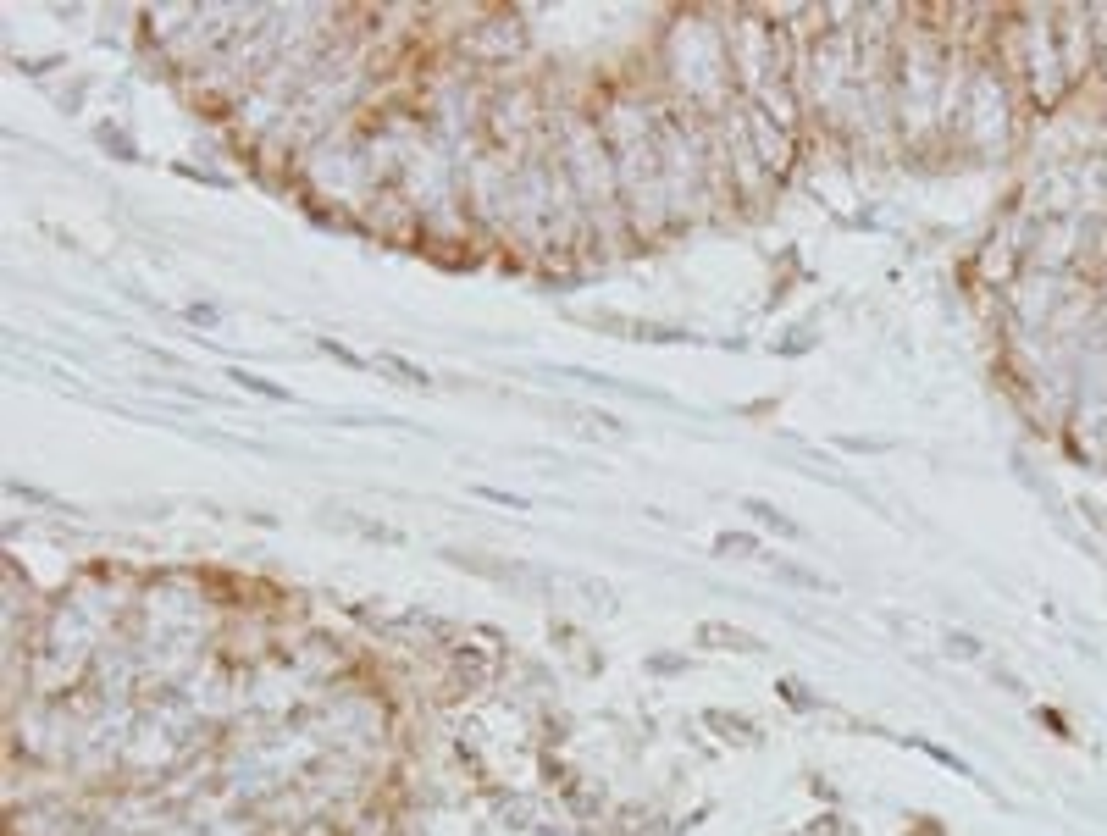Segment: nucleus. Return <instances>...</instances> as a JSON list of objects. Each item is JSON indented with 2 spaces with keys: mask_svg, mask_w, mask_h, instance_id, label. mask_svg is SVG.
<instances>
[{
  "mask_svg": "<svg viewBox=\"0 0 1107 836\" xmlns=\"http://www.w3.org/2000/svg\"><path fill=\"white\" fill-rule=\"evenodd\" d=\"M95 144L106 150V156H117V161H139V150H133V139L117 128V122H100L95 128Z\"/></svg>",
  "mask_w": 1107,
  "mask_h": 836,
  "instance_id": "obj_8",
  "label": "nucleus"
},
{
  "mask_svg": "<svg viewBox=\"0 0 1107 836\" xmlns=\"http://www.w3.org/2000/svg\"><path fill=\"white\" fill-rule=\"evenodd\" d=\"M477 499H488V504H510V510H526V499H515V493H499V488H477Z\"/></svg>",
  "mask_w": 1107,
  "mask_h": 836,
  "instance_id": "obj_17",
  "label": "nucleus"
},
{
  "mask_svg": "<svg viewBox=\"0 0 1107 836\" xmlns=\"http://www.w3.org/2000/svg\"><path fill=\"white\" fill-rule=\"evenodd\" d=\"M6 493H12V499H23V504H34V510H56V493L28 488V482H6Z\"/></svg>",
  "mask_w": 1107,
  "mask_h": 836,
  "instance_id": "obj_11",
  "label": "nucleus"
},
{
  "mask_svg": "<svg viewBox=\"0 0 1107 836\" xmlns=\"http://www.w3.org/2000/svg\"><path fill=\"white\" fill-rule=\"evenodd\" d=\"M836 449H853V454H881V449H892V438H853V432H842V438H836Z\"/></svg>",
  "mask_w": 1107,
  "mask_h": 836,
  "instance_id": "obj_14",
  "label": "nucleus"
},
{
  "mask_svg": "<svg viewBox=\"0 0 1107 836\" xmlns=\"http://www.w3.org/2000/svg\"><path fill=\"white\" fill-rule=\"evenodd\" d=\"M742 510H748L753 521L764 526V532H775V538H786V543H798V538H803V526L792 521V515H786V510H775L770 499H742Z\"/></svg>",
  "mask_w": 1107,
  "mask_h": 836,
  "instance_id": "obj_5",
  "label": "nucleus"
},
{
  "mask_svg": "<svg viewBox=\"0 0 1107 836\" xmlns=\"http://www.w3.org/2000/svg\"><path fill=\"white\" fill-rule=\"evenodd\" d=\"M316 521L322 526H338V532H349V538H366V543H405V532L388 521H377V515H360V510H344V504H322L316 510Z\"/></svg>",
  "mask_w": 1107,
  "mask_h": 836,
  "instance_id": "obj_2",
  "label": "nucleus"
},
{
  "mask_svg": "<svg viewBox=\"0 0 1107 836\" xmlns=\"http://www.w3.org/2000/svg\"><path fill=\"white\" fill-rule=\"evenodd\" d=\"M764 571L775 576V582H786V587H803V593H831V576H820L814 565H798V560H786V554H764Z\"/></svg>",
  "mask_w": 1107,
  "mask_h": 836,
  "instance_id": "obj_3",
  "label": "nucleus"
},
{
  "mask_svg": "<svg viewBox=\"0 0 1107 836\" xmlns=\"http://www.w3.org/2000/svg\"><path fill=\"white\" fill-rule=\"evenodd\" d=\"M715 554H720V560H759V565H764V554H770V549H764L753 532H720V538H715Z\"/></svg>",
  "mask_w": 1107,
  "mask_h": 836,
  "instance_id": "obj_6",
  "label": "nucleus"
},
{
  "mask_svg": "<svg viewBox=\"0 0 1107 836\" xmlns=\"http://www.w3.org/2000/svg\"><path fill=\"white\" fill-rule=\"evenodd\" d=\"M703 720H709V726H715L720 737H737V742H759V726H742V720H748V715H726V709H709V715H703Z\"/></svg>",
  "mask_w": 1107,
  "mask_h": 836,
  "instance_id": "obj_10",
  "label": "nucleus"
},
{
  "mask_svg": "<svg viewBox=\"0 0 1107 836\" xmlns=\"http://www.w3.org/2000/svg\"><path fill=\"white\" fill-rule=\"evenodd\" d=\"M698 643L703 648H731V654H764V637H748L742 626H726V621H703Z\"/></svg>",
  "mask_w": 1107,
  "mask_h": 836,
  "instance_id": "obj_4",
  "label": "nucleus"
},
{
  "mask_svg": "<svg viewBox=\"0 0 1107 836\" xmlns=\"http://www.w3.org/2000/svg\"><path fill=\"white\" fill-rule=\"evenodd\" d=\"M438 560L460 565L465 576H482V582H499V587H548V571L526 560H504V554H477V549H438Z\"/></svg>",
  "mask_w": 1107,
  "mask_h": 836,
  "instance_id": "obj_1",
  "label": "nucleus"
},
{
  "mask_svg": "<svg viewBox=\"0 0 1107 836\" xmlns=\"http://www.w3.org/2000/svg\"><path fill=\"white\" fill-rule=\"evenodd\" d=\"M183 322H194V327H216L222 316H216V305H189V311H183Z\"/></svg>",
  "mask_w": 1107,
  "mask_h": 836,
  "instance_id": "obj_16",
  "label": "nucleus"
},
{
  "mask_svg": "<svg viewBox=\"0 0 1107 836\" xmlns=\"http://www.w3.org/2000/svg\"><path fill=\"white\" fill-rule=\"evenodd\" d=\"M371 371H382V377H393V383H405V388H432V371L410 366V360H399V355H377Z\"/></svg>",
  "mask_w": 1107,
  "mask_h": 836,
  "instance_id": "obj_7",
  "label": "nucleus"
},
{
  "mask_svg": "<svg viewBox=\"0 0 1107 836\" xmlns=\"http://www.w3.org/2000/svg\"><path fill=\"white\" fill-rule=\"evenodd\" d=\"M322 355H333L338 366H349V371H371V360H360L349 344H338V338H322Z\"/></svg>",
  "mask_w": 1107,
  "mask_h": 836,
  "instance_id": "obj_12",
  "label": "nucleus"
},
{
  "mask_svg": "<svg viewBox=\"0 0 1107 836\" xmlns=\"http://www.w3.org/2000/svg\"><path fill=\"white\" fill-rule=\"evenodd\" d=\"M947 654H958V659H980V643L969 632H947Z\"/></svg>",
  "mask_w": 1107,
  "mask_h": 836,
  "instance_id": "obj_15",
  "label": "nucleus"
},
{
  "mask_svg": "<svg viewBox=\"0 0 1107 836\" xmlns=\"http://www.w3.org/2000/svg\"><path fill=\"white\" fill-rule=\"evenodd\" d=\"M643 670L648 676H676V670H687V654H648Z\"/></svg>",
  "mask_w": 1107,
  "mask_h": 836,
  "instance_id": "obj_13",
  "label": "nucleus"
},
{
  "mask_svg": "<svg viewBox=\"0 0 1107 836\" xmlns=\"http://www.w3.org/2000/svg\"><path fill=\"white\" fill-rule=\"evenodd\" d=\"M227 377H233L239 388H250V394L272 399V405H283V399H288V388H283V383H272V377H255V371H244V366H233Z\"/></svg>",
  "mask_w": 1107,
  "mask_h": 836,
  "instance_id": "obj_9",
  "label": "nucleus"
}]
</instances>
